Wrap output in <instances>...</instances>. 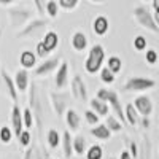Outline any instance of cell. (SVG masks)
<instances>
[{"label":"cell","instance_id":"cell-1","mask_svg":"<svg viewBox=\"0 0 159 159\" xmlns=\"http://www.w3.org/2000/svg\"><path fill=\"white\" fill-rule=\"evenodd\" d=\"M107 59V54H105V49L102 45L96 43L92 45L88 56L84 59V70L89 73V75H96L100 72V69L103 67V62Z\"/></svg>","mask_w":159,"mask_h":159},{"label":"cell","instance_id":"cell-2","mask_svg":"<svg viewBox=\"0 0 159 159\" xmlns=\"http://www.w3.org/2000/svg\"><path fill=\"white\" fill-rule=\"evenodd\" d=\"M29 108L34 115V121L38 129V137L42 135V127H43V108H42V102H40L38 96V88L35 83L29 84Z\"/></svg>","mask_w":159,"mask_h":159},{"label":"cell","instance_id":"cell-3","mask_svg":"<svg viewBox=\"0 0 159 159\" xmlns=\"http://www.w3.org/2000/svg\"><path fill=\"white\" fill-rule=\"evenodd\" d=\"M96 97L100 99V100H103V102H107L110 107H111V110L115 111V116H116L121 123H126V119H124V107L121 105V100H119L116 91L107 89V88H100V89L97 91Z\"/></svg>","mask_w":159,"mask_h":159},{"label":"cell","instance_id":"cell-4","mask_svg":"<svg viewBox=\"0 0 159 159\" xmlns=\"http://www.w3.org/2000/svg\"><path fill=\"white\" fill-rule=\"evenodd\" d=\"M48 19L38 18V19H30L24 27L16 34V38H32V37H38L40 34H43V30L48 27Z\"/></svg>","mask_w":159,"mask_h":159},{"label":"cell","instance_id":"cell-5","mask_svg":"<svg viewBox=\"0 0 159 159\" xmlns=\"http://www.w3.org/2000/svg\"><path fill=\"white\" fill-rule=\"evenodd\" d=\"M134 18H135V21L142 25V27H145L147 30H151V32H154V34L159 32V27L156 25L154 18H153V13H151L147 7L140 5V7L134 8Z\"/></svg>","mask_w":159,"mask_h":159},{"label":"cell","instance_id":"cell-6","mask_svg":"<svg viewBox=\"0 0 159 159\" xmlns=\"http://www.w3.org/2000/svg\"><path fill=\"white\" fill-rule=\"evenodd\" d=\"M156 86V81L151 78H145V76H132L123 86V91H130V92H142V91H148Z\"/></svg>","mask_w":159,"mask_h":159},{"label":"cell","instance_id":"cell-7","mask_svg":"<svg viewBox=\"0 0 159 159\" xmlns=\"http://www.w3.org/2000/svg\"><path fill=\"white\" fill-rule=\"evenodd\" d=\"M8 18L13 27H24L32 19V11L24 7H15L8 8Z\"/></svg>","mask_w":159,"mask_h":159},{"label":"cell","instance_id":"cell-8","mask_svg":"<svg viewBox=\"0 0 159 159\" xmlns=\"http://www.w3.org/2000/svg\"><path fill=\"white\" fill-rule=\"evenodd\" d=\"M49 99H51L52 108H54V113L59 118H62L65 115V110L69 108V94L67 92L52 91V92H49Z\"/></svg>","mask_w":159,"mask_h":159},{"label":"cell","instance_id":"cell-9","mask_svg":"<svg viewBox=\"0 0 159 159\" xmlns=\"http://www.w3.org/2000/svg\"><path fill=\"white\" fill-rule=\"evenodd\" d=\"M70 89H72V94H73L75 99L81 100V102H86V100H88V88H86V84H84V80L80 76L78 73L72 78Z\"/></svg>","mask_w":159,"mask_h":159},{"label":"cell","instance_id":"cell-10","mask_svg":"<svg viewBox=\"0 0 159 159\" xmlns=\"http://www.w3.org/2000/svg\"><path fill=\"white\" fill-rule=\"evenodd\" d=\"M61 64V59L59 57H52V59H45L40 65H37L35 67V75L37 76H46L52 72H56L57 67Z\"/></svg>","mask_w":159,"mask_h":159},{"label":"cell","instance_id":"cell-11","mask_svg":"<svg viewBox=\"0 0 159 159\" xmlns=\"http://www.w3.org/2000/svg\"><path fill=\"white\" fill-rule=\"evenodd\" d=\"M135 107L137 113L140 116H150L153 113V100L150 99V96H139L135 97L134 103H132Z\"/></svg>","mask_w":159,"mask_h":159},{"label":"cell","instance_id":"cell-12","mask_svg":"<svg viewBox=\"0 0 159 159\" xmlns=\"http://www.w3.org/2000/svg\"><path fill=\"white\" fill-rule=\"evenodd\" d=\"M54 84L57 89H64L69 84V62L67 61H61L59 67L56 70V76H54Z\"/></svg>","mask_w":159,"mask_h":159},{"label":"cell","instance_id":"cell-13","mask_svg":"<svg viewBox=\"0 0 159 159\" xmlns=\"http://www.w3.org/2000/svg\"><path fill=\"white\" fill-rule=\"evenodd\" d=\"M11 130H13V135H16V137H19V134L24 130L22 110L18 107V103H15L11 108Z\"/></svg>","mask_w":159,"mask_h":159},{"label":"cell","instance_id":"cell-14","mask_svg":"<svg viewBox=\"0 0 159 159\" xmlns=\"http://www.w3.org/2000/svg\"><path fill=\"white\" fill-rule=\"evenodd\" d=\"M15 84H16V89L18 92H27L29 89V84H30V76H29V72L25 69H19L16 73H15Z\"/></svg>","mask_w":159,"mask_h":159},{"label":"cell","instance_id":"cell-15","mask_svg":"<svg viewBox=\"0 0 159 159\" xmlns=\"http://www.w3.org/2000/svg\"><path fill=\"white\" fill-rule=\"evenodd\" d=\"M0 75H2V81H3V84H5V88H7V92H8L10 99L16 103V100H18V89H16V84H15V80H13V78L7 73L5 69H2Z\"/></svg>","mask_w":159,"mask_h":159},{"label":"cell","instance_id":"cell-16","mask_svg":"<svg viewBox=\"0 0 159 159\" xmlns=\"http://www.w3.org/2000/svg\"><path fill=\"white\" fill-rule=\"evenodd\" d=\"M37 56H35V52L34 51H29V49H25L21 52V56H19V64H21V67L25 69V70H32L37 67Z\"/></svg>","mask_w":159,"mask_h":159},{"label":"cell","instance_id":"cell-17","mask_svg":"<svg viewBox=\"0 0 159 159\" xmlns=\"http://www.w3.org/2000/svg\"><path fill=\"white\" fill-rule=\"evenodd\" d=\"M42 43H43V46L46 48V51L49 52V54H51L52 51H56L57 46H59V35H57V32H54V30L46 32L43 35Z\"/></svg>","mask_w":159,"mask_h":159},{"label":"cell","instance_id":"cell-18","mask_svg":"<svg viewBox=\"0 0 159 159\" xmlns=\"http://www.w3.org/2000/svg\"><path fill=\"white\" fill-rule=\"evenodd\" d=\"M65 123H67V126L72 132H78L81 129V118H80V115L72 108H69L65 111Z\"/></svg>","mask_w":159,"mask_h":159},{"label":"cell","instance_id":"cell-19","mask_svg":"<svg viewBox=\"0 0 159 159\" xmlns=\"http://www.w3.org/2000/svg\"><path fill=\"white\" fill-rule=\"evenodd\" d=\"M108 29H110V22H108L107 16L100 15L94 19V22H92V30H94V34L99 35V37H103L108 32Z\"/></svg>","mask_w":159,"mask_h":159},{"label":"cell","instance_id":"cell-20","mask_svg":"<svg viewBox=\"0 0 159 159\" xmlns=\"http://www.w3.org/2000/svg\"><path fill=\"white\" fill-rule=\"evenodd\" d=\"M72 48L76 51V52H81L88 48V37L84 35V32L81 30H76L73 35H72Z\"/></svg>","mask_w":159,"mask_h":159},{"label":"cell","instance_id":"cell-21","mask_svg":"<svg viewBox=\"0 0 159 159\" xmlns=\"http://www.w3.org/2000/svg\"><path fill=\"white\" fill-rule=\"evenodd\" d=\"M72 140H73V137H72V134H70L69 130H64L62 134H61V145H62V153H64V156L67 157V159H70V157L73 156Z\"/></svg>","mask_w":159,"mask_h":159},{"label":"cell","instance_id":"cell-22","mask_svg":"<svg viewBox=\"0 0 159 159\" xmlns=\"http://www.w3.org/2000/svg\"><path fill=\"white\" fill-rule=\"evenodd\" d=\"M124 119H126V123L132 127H135L140 123V115L137 113L135 107L132 103H127L124 107Z\"/></svg>","mask_w":159,"mask_h":159},{"label":"cell","instance_id":"cell-23","mask_svg":"<svg viewBox=\"0 0 159 159\" xmlns=\"http://www.w3.org/2000/svg\"><path fill=\"white\" fill-rule=\"evenodd\" d=\"M91 110L96 111L99 116H108V113H110V105H108L107 102H103V100L94 97V99H91Z\"/></svg>","mask_w":159,"mask_h":159},{"label":"cell","instance_id":"cell-24","mask_svg":"<svg viewBox=\"0 0 159 159\" xmlns=\"http://www.w3.org/2000/svg\"><path fill=\"white\" fill-rule=\"evenodd\" d=\"M91 135L96 137L97 140H110L111 132L108 130V127L105 124H96L91 127Z\"/></svg>","mask_w":159,"mask_h":159},{"label":"cell","instance_id":"cell-25","mask_svg":"<svg viewBox=\"0 0 159 159\" xmlns=\"http://www.w3.org/2000/svg\"><path fill=\"white\" fill-rule=\"evenodd\" d=\"M72 148H73V153L75 154H84L86 153V148H88V145H86V139L83 135H75L73 140H72Z\"/></svg>","mask_w":159,"mask_h":159},{"label":"cell","instance_id":"cell-26","mask_svg":"<svg viewBox=\"0 0 159 159\" xmlns=\"http://www.w3.org/2000/svg\"><path fill=\"white\" fill-rule=\"evenodd\" d=\"M139 157L140 159H151V142L147 135L142 137V145L139 147Z\"/></svg>","mask_w":159,"mask_h":159},{"label":"cell","instance_id":"cell-27","mask_svg":"<svg viewBox=\"0 0 159 159\" xmlns=\"http://www.w3.org/2000/svg\"><path fill=\"white\" fill-rule=\"evenodd\" d=\"M46 143L51 150H56L61 145V134L56 129H48L46 132Z\"/></svg>","mask_w":159,"mask_h":159},{"label":"cell","instance_id":"cell-28","mask_svg":"<svg viewBox=\"0 0 159 159\" xmlns=\"http://www.w3.org/2000/svg\"><path fill=\"white\" fill-rule=\"evenodd\" d=\"M105 61H107V69H108L110 72H113L115 75L121 72V69H123V61H121V57L110 56L108 59H105Z\"/></svg>","mask_w":159,"mask_h":159},{"label":"cell","instance_id":"cell-29","mask_svg":"<svg viewBox=\"0 0 159 159\" xmlns=\"http://www.w3.org/2000/svg\"><path fill=\"white\" fill-rule=\"evenodd\" d=\"M105 126L108 127V130L111 132H121L123 130V123L119 121V119L116 118V116H107V121H105Z\"/></svg>","mask_w":159,"mask_h":159},{"label":"cell","instance_id":"cell-30","mask_svg":"<svg viewBox=\"0 0 159 159\" xmlns=\"http://www.w3.org/2000/svg\"><path fill=\"white\" fill-rule=\"evenodd\" d=\"M59 3L56 2V0H46V7H45V13H46V16H49L51 19H54L57 18L59 15Z\"/></svg>","mask_w":159,"mask_h":159},{"label":"cell","instance_id":"cell-31","mask_svg":"<svg viewBox=\"0 0 159 159\" xmlns=\"http://www.w3.org/2000/svg\"><path fill=\"white\" fill-rule=\"evenodd\" d=\"M103 157V148L100 145H91L86 148V159H102Z\"/></svg>","mask_w":159,"mask_h":159},{"label":"cell","instance_id":"cell-32","mask_svg":"<svg viewBox=\"0 0 159 159\" xmlns=\"http://www.w3.org/2000/svg\"><path fill=\"white\" fill-rule=\"evenodd\" d=\"M22 123H24V129H30V127L35 124L34 115H32V111H30L29 107H25V108L22 110Z\"/></svg>","mask_w":159,"mask_h":159},{"label":"cell","instance_id":"cell-33","mask_svg":"<svg viewBox=\"0 0 159 159\" xmlns=\"http://www.w3.org/2000/svg\"><path fill=\"white\" fill-rule=\"evenodd\" d=\"M124 143H126L127 151L130 153L132 159H137V157H139V145L135 143V140H132V139H127V137H124Z\"/></svg>","mask_w":159,"mask_h":159},{"label":"cell","instance_id":"cell-34","mask_svg":"<svg viewBox=\"0 0 159 159\" xmlns=\"http://www.w3.org/2000/svg\"><path fill=\"white\" fill-rule=\"evenodd\" d=\"M99 73H100V80H102V83H105V84H111V83L115 81V76H116V75H115L113 72H110L107 67H102Z\"/></svg>","mask_w":159,"mask_h":159},{"label":"cell","instance_id":"cell-35","mask_svg":"<svg viewBox=\"0 0 159 159\" xmlns=\"http://www.w3.org/2000/svg\"><path fill=\"white\" fill-rule=\"evenodd\" d=\"M13 130H11V127H8V126H2L0 127V142L2 143H10L11 140H13Z\"/></svg>","mask_w":159,"mask_h":159},{"label":"cell","instance_id":"cell-36","mask_svg":"<svg viewBox=\"0 0 159 159\" xmlns=\"http://www.w3.org/2000/svg\"><path fill=\"white\" fill-rule=\"evenodd\" d=\"M57 3H59V8H62L65 11H73L78 7L80 0H57Z\"/></svg>","mask_w":159,"mask_h":159},{"label":"cell","instance_id":"cell-37","mask_svg":"<svg viewBox=\"0 0 159 159\" xmlns=\"http://www.w3.org/2000/svg\"><path fill=\"white\" fill-rule=\"evenodd\" d=\"M19 143H21V147H24V148H27L29 145L32 143V135H30V132H29V129H24L21 134H19Z\"/></svg>","mask_w":159,"mask_h":159},{"label":"cell","instance_id":"cell-38","mask_svg":"<svg viewBox=\"0 0 159 159\" xmlns=\"http://www.w3.org/2000/svg\"><path fill=\"white\" fill-rule=\"evenodd\" d=\"M99 118H100V116H99L96 111H92L91 108L84 111V119H86V123H88L89 126H96V124H99Z\"/></svg>","mask_w":159,"mask_h":159},{"label":"cell","instance_id":"cell-39","mask_svg":"<svg viewBox=\"0 0 159 159\" xmlns=\"http://www.w3.org/2000/svg\"><path fill=\"white\" fill-rule=\"evenodd\" d=\"M147 46H148V43H147V38H145L143 35H137L134 38V48H135V51H145Z\"/></svg>","mask_w":159,"mask_h":159},{"label":"cell","instance_id":"cell-40","mask_svg":"<svg viewBox=\"0 0 159 159\" xmlns=\"http://www.w3.org/2000/svg\"><path fill=\"white\" fill-rule=\"evenodd\" d=\"M35 56H37V57H40V59H45V57H48V56H49V52L46 51V48L43 46V43H42V42H38V43L35 45Z\"/></svg>","mask_w":159,"mask_h":159},{"label":"cell","instance_id":"cell-41","mask_svg":"<svg viewBox=\"0 0 159 159\" xmlns=\"http://www.w3.org/2000/svg\"><path fill=\"white\" fill-rule=\"evenodd\" d=\"M34 5H35V10L40 16H45V7H46V0H34Z\"/></svg>","mask_w":159,"mask_h":159},{"label":"cell","instance_id":"cell-42","mask_svg":"<svg viewBox=\"0 0 159 159\" xmlns=\"http://www.w3.org/2000/svg\"><path fill=\"white\" fill-rule=\"evenodd\" d=\"M145 59H147V62L150 65H154L157 62V52L154 49H147V56H145Z\"/></svg>","mask_w":159,"mask_h":159},{"label":"cell","instance_id":"cell-43","mask_svg":"<svg viewBox=\"0 0 159 159\" xmlns=\"http://www.w3.org/2000/svg\"><path fill=\"white\" fill-rule=\"evenodd\" d=\"M34 148H35V142H32L24 151V157L22 159H34Z\"/></svg>","mask_w":159,"mask_h":159},{"label":"cell","instance_id":"cell-44","mask_svg":"<svg viewBox=\"0 0 159 159\" xmlns=\"http://www.w3.org/2000/svg\"><path fill=\"white\" fill-rule=\"evenodd\" d=\"M140 123L143 129H148L150 127V116H140Z\"/></svg>","mask_w":159,"mask_h":159},{"label":"cell","instance_id":"cell-45","mask_svg":"<svg viewBox=\"0 0 159 159\" xmlns=\"http://www.w3.org/2000/svg\"><path fill=\"white\" fill-rule=\"evenodd\" d=\"M119 159H132V156L127 150H124V151H121V154H119Z\"/></svg>","mask_w":159,"mask_h":159},{"label":"cell","instance_id":"cell-46","mask_svg":"<svg viewBox=\"0 0 159 159\" xmlns=\"http://www.w3.org/2000/svg\"><path fill=\"white\" fill-rule=\"evenodd\" d=\"M151 2H153V10L159 11V0H151Z\"/></svg>","mask_w":159,"mask_h":159},{"label":"cell","instance_id":"cell-47","mask_svg":"<svg viewBox=\"0 0 159 159\" xmlns=\"http://www.w3.org/2000/svg\"><path fill=\"white\" fill-rule=\"evenodd\" d=\"M11 3H15V0H0V5H11Z\"/></svg>","mask_w":159,"mask_h":159},{"label":"cell","instance_id":"cell-48","mask_svg":"<svg viewBox=\"0 0 159 159\" xmlns=\"http://www.w3.org/2000/svg\"><path fill=\"white\" fill-rule=\"evenodd\" d=\"M153 18H154V22H156V25L159 27V11H154V15H153Z\"/></svg>","mask_w":159,"mask_h":159},{"label":"cell","instance_id":"cell-49","mask_svg":"<svg viewBox=\"0 0 159 159\" xmlns=\"http://www.w3.org/2000/svg\"><path fill=\"white\" fill-rule=\"evenodd\" d=\"M91 2H94V3H100V2H103V0H91Z\"/></svg>","mask_w":159,"mask_h":159},{"label":"cell","instance_id":"cell-50","mask_svg":"<svg viewBox=\"0 0 159 159\" xmlns=\"http://www.w3.org/2000/svg\"><path fill=\"white\" fill-rule=\"evenodd\" d=\"M108 159H116V157H108Z\"/></svg>","mask_w":159,"mask_h":159},{"label":"cell","instance_id":"cell-51","mask_svg":"<svg viewBox=\"0 0 159 159\" xmlns=\"http://www.w3.org/2000/svg\"><path fill=\"white\" fill-rule=\"evenodd\" d=\"M145 2H150V0H145Z\"/></svg>","mask_w":159,"mask_h":159}]
</instances>
